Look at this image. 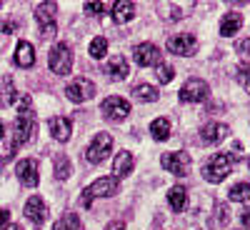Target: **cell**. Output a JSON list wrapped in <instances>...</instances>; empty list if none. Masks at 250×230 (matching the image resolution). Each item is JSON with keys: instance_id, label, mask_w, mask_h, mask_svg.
<instances>
[{"instance_id": "cell-23", "label": "cell", "mask_w": 250, "mask_h": 230, "mask_svg": "<svg viewBox=\"0 0 250 230\" xmlns=\"http://www.w3.org/2000/svg\"><path fill=\"white\" fill-rule=\"evenodd\" d=\"M133 98L140 103H155L160 98V93L153 85H148V83H138V85H133Z\"/></svg>"}, {"instance_id": "cell-38", "label": "cell", "mask_w": 250, "mask_h": 230, "mask_svg": "<svg viewBox=\"0 0 250 230\" xmlns=\"http://www.w3.org/2000/svg\"><path fill=\"white\" fill-rule=\"evenodd\" d=\"M240 220H243V225L250 230V208H245V210L240 213Z\"/></svg>"}, {"instance_id": "cell-2", "label": "cell", "mask_w": 250, "mask_h": 230, "mask_svg": "<svg viewBox=\"0 0 250 230\" xmlns=\"http://www.w3.org/2000/svg\"><path fill=\"white\" fill-rule=\"evenodd\" d=\"M233 160H235V155H230V153H215L210 160L205 163L203 178H205L208 183H220V180H225L228 173H230V168H233Z\"/></svg>"}, {"instance_id": "cell-32", "label": "cell", "mask_w": 250, "mask_h": 230, "mask_svg": "<svg viewBox=\"0 0 250 230\" xmlns=\"http://www.w3.org/2000/svg\"><path fill=\"white\" fill-rule=\"evenodd\" d=\"M158 10H170V13H165V20H178L183 15V8L175 5V3H160Z\"/></svg>"}, {"instance_id": "cell-28", "label": "cell", "mask_w": 250, "mask_h": 230, "mask_svg": "<svg viewBox=\"0 0 250 230\" xmlns=\"http://www.w3.org/2000/svg\"><path fill=\"white\" fill-rule=\"evenodd\" d=\"M90 55L93 58H105L108 55V38H93V43H90Z\"/></svg>"}, {"instance_id": "cell-17", "label": "cell", "mask_w": 250, "mask_h": 230, "mask_svg": "<svg viewBox=\"0 0 250 230\" xmlns=\"http://www.w3.org/2000/svg\"><path fill=\"white\" fill-rule=\"evenodd\" d=\"M105 73H108L110 80H125V78H128V73H130L128 60H125L123 55H113V58L105 63Z\"/></svg>"}, {"instance_id": "cell-34", "label": "cell", "mask_w": 250, "mask_h": 230, "mask_svg": "<svg viewBox=\"0 0 250 230\" xmlns=\"http://www.w3.org/2000/svg\"><path fill=\"white\" fill-rule=\"evenodd\" d=\"M105 3H85V5H83V10H85L88 15H103V13H105Z\"/></svg>"}, {"instance_id": "cell-31", "label": "cell", "mask_w": 250, "mask_h": 230, "mask_svg": "<svg viewBox=\"0 0 250 230\" xmlns=\"http://www.w3.org/2000/svg\"><path fill=\"white\" fill-rule=\"evenodd\" d=\"M155 75H158L160 83H170L175 78V70H173V65H168V63H160V65H155Z\"/></svg>"}, {"instance_id": "cell-12", "label": "cell", "mask_w": 250, "mask_h": 230, "mask_svg": "<svg viewBox=\"0 0 250 230\" xmlns=\"http://www.w3.org/2000/svg\"><path fill=\"white\" fill-rule=\"evenodd\" d=\"M15 175L18 180L23 183L25 188H35L40 183V168H38V160L35 158H25L15 165Z\"/></svg>"}, {"instance_id": "cell-35", "label": "cell", "mask_w": 250, "mask_h": 230, "mask_svg": "<svg viewBox=\"0 0 250 230\" xmlns=\"http://www.w3.org/2000/svg\"><path fill=\"white\" fill-rule=\"evenodd\" d=\"M18 30V23H13V20H10V23H0V33H15Z\"/></svg>"}, {"instance_id": "cell-40", "label": "cell", "mask_w": 250, "mask_h": 230, "mask_svg": "<svg viewBox=\"0 0 250 230\" xmlns=\"http://www.w3.org/2000/svg\"><path fill=\"white\" fill-rule=\"evenodd\" d=\"M5 230H23V228H20V225H15V223H13V225H5Z\"/></svg>"}, {"instance_id": "cell-7", "label": "cell", "mask_w": 250, "mask_h": 230, "mask_svg": "<svg viewBox=\"0 0 250 230\" xmlns=\"http://www.w3.org/2000/svg\"><path fill=\"white\" fill-rule=\"evenodd\" d=\"M100 113H103V118H105V120H110V123H120V120H125V118H128V113H130V103L125 100V98L110 95V98H105V100H103Z\"/></svg>"}, {"instance_id": "cell-14", "label": "cell", "mask_w": 250, "mask_h": 230, "mask_svg": "<svg viewBox=\"0 0 250 230\" xmlns=\"http://www.w3.org/2000/svg\"><path fill=\"white\" fill-rule=\"evenodd\" d=\"M228 133H230V128H228V125H223V123H205L203 128H200V140H203L205 145H215V143L225 140Z\"/></svg>"}, {"instance_id": "cell-15", "label": "cell", "mask_w": 250, "mask_h": 230, "mask_svg": "<svg viewBox=\"0 0 250 230\" xmlns=\"http://www.w3.org/2000/svg\"><path fill=\"white\" fill-rule=\"evenodd\" d=\"M25 218L33 223V225H43L45 220H48V205L43 203V200H40L38 195H33L28 203H25Z\"/></svg>"}, {"instance_id": "cell-11", "label": "cell", "mask_w": 250, "mask_h": 230, "mask_svg": "<svg viewBox=\"0 0 250 230\" xmlns=\"http://www.w3.org/2000/svg\"><path fill=\"white\" fill-rule=\"evenodd\" d=\"M208 93H210V88H208V83L200 80V78H190L185 83V85L180 88V100L183 103H203L208 98Z\"/></svg>"}, {"instance_id": "cell-21", "label": "cell", "mask_w": 250, "mask_h": 230, "mask_svg": "<svg viewBox=\"0 0 250 230\" xmlns=\"http://www.w3.org/2000/svg\"><path fill=\"white\" fill-rule=\"evenodd\" d=\"M135 18V3H128V0H123V3H115L113 5V20L115 23H130Z\"/></svg>"}, {"instance_id": "cell-24", "label": "cell", "mask_w": 250, "mask_h": 230, "mask_svg": "<svg viewBox=\"0 0 250 230\" xmlns=\"http://www.w3.org/2000/svg\"><path fill=\"white\" fill-rule=\"evenodd\" d=\"M150 133L155 140H168L170 138V120L168 118H155L150 123Z\"/></svg>"}, {"instance_id": "cell-30", "label": "cell", "mask_w": 250, "mask_h": 230, "mask_svg": "<svg viewBox=\"0 0 250 230\" xmlns=\"http://www.w3.org/2000/svg\"><path fill=\"white\" fill-rule=\"evenodd\" d=\"M55 178H60V180L70 178V160L65 155H58L55 158Z\"/></svg>"}, {"instance_id": "cell-4", "label": "cell", "mask_w": 250, "mask_h": 230, "mask_svg": "<svg viewBox=\"0 0 250 230\" xmlns=\"http://www.w3.org/2000/svg\"><path fill=\"white\" fill-rule=\"evenodd\" d=\"M48 65L55 75H68L73 68V50L68 43H55L50 55H48Z\"/></svg>"}, {"instance_id": "cell-33", "label": "cell", "mask_w": 250, "mask_h": 230, "mask_svg": "<svg viewBox=\"0 0 250 230\" xmlns=\"http://www.w3.org/2000/svg\"><path fill=\"white\" fill-rule=\"evenodd\" d=\"M238 80H240V85L250 93V65H240L238 68Z\"/></svg>"}, {"instance_id": "cell-41", "label": "cell", "mask_w": 250, "mask_h": 230, "mask_svg": "<svg viewBox=\"0 0 250 230\" xmlns=\"http://www.w3.org/2000/svg\"><path fill=\"white\" fill-rule=\"evenodd\" d=\"M3 135H5V125L0 123V140H3Z\"/></svg>"}, {"instance_id": "cell-16", "label": "cell", "mask_w": 250, "mask_h": 230, "mask_svg": "<svg viewBox=\"0 0 250 230\" xmlns=\"http://www.w3.org/2000/svg\"><path fill=\"white\" fill-rule=\"evenodd\" d=\"M48 128H50V133H53L55 140L68 143L70 140V133H73V120L70 118H62V115H55V118L48 120Z\"/></svg>"}, {"instance_id": "cell-25", "label": "cell", "mask_w": 250, "mask_h": 230, "mask_svg": "<svg viewBox=\"0 0 250 230\" xmlns=\"http://www.w3.org/2000/svg\"><path fill=\"white\" fill-rule=\"evenodd\" d=\"M53 230H83V223L75 213H65V215H60L53 225Z\"/></svg>"}, {"instance_id": "cell-39", "label": "cell", "mask_w": 250, "mask_h": 230, "mask_svg": "<svg viewBox=\"0 0 250 230\" xmlns=\"http://www.w3.org/2000/svg\"><path fill=\"white\" fill-rule=\"evenodd\" d=\"M238 53H250V38H248V40H240V43H238Z\"/></svg>"}, {"instance_id": "cell-20", "label": "cell", "mask_w": 250, "mask_h": 230, "mask_svg": "<svg viewBox=\"0 0 250 230\" xmlns=\"http://www.w3.org/2000/svg\"><path fill=\"white\" fill-rule=\"evenodd\" d=\"M240 28H243V15L240 13H228L220 20V35H225V38H233L235 33H240Z\"/></svg>"}, {"instance_id": "cell-27", "label": "cell", "mask_w": 250, "mask_h": 230, "mask_svg": "<svg viewBox=\"0 0 250 230\" xmlns=\"http://www.w3.org/2000/svg\"><path fill=\"white\" fill-rule=\"evenodd\" d=\"M228 220H230V210H228V205H215V210H213V220H210V225L213 228H220V225H225Z\"/></svg>"}, {"instance_id": "cell-9", "label": "cell", "mask_w": 250, "mask_h": 230, "mask_svg": "<svg viewBox=\"0 0 250 230\" xmlns=\"http://www.w3.org/2000/svg\"><path fill=\"white\" fill-rule=\"evenodd\" d=\"M65 95H68V100H73V103H88V100L95 95V83L88 80V78H75V80L68 83Z\"/></svg>"}, {"instance_id": "cell-18", "label": "cell", "mask_w": 250, "mask_h": 230, "mask_svg": "<svg viewBox=\"0 0 250 230\" xmlns=\"http://www.w3.org/2000/svg\"><path fill=\"white\" fill-rule=\"evenodd\" d=\"M133 168H135V158H133V153L120 150V153L115 155V160H113V173H115V178H125V175H130V173H133Z\"/></svg>"}, {"instance_id": "cell-10", "label": "cell", "mask_w": 250, "mask_h": 230, "mask_svg": "<svg viewBox=\"0 0 250 230\" xmlns=\"http://www.w3.org/2000/svg\"><path fill=\"white\" fill-rule=\"evenodd\" d=\"M168 50L175 53V55H185L190 58L198 53V38L193 33H180V35H173L168 40Z\"/></svg>"}, {"instance_id": "cell-37", "label": "cell", "mask_w": 250, "mask_h": 230, "mask_svg": "<svg viewBox=\"0 0 250 230\" xmlns=\"http://www.w3.org/2000/svg\"><path fill=\"white\" fill-rule=\"evenodd\" d=\"M105 230H125V223H123V220H110V223L105 225Z\"/></svg>"}, {"instance_id": "cell-1", "label": "cell", "mask_w": 250, "mask_h": 230, "mask_svg": "<svg viewBox=\"0 0 250 230\" xmlns=\"http://www.w3.org/2000/svg\"><path fill=\"white\" fill-rule=\"evenodd\" d=\"M35 128H38V120H35V113H33V98L30 95H23L20 108H18V118H15V138H13V145H10V150H8V158L13 155L15 148L25 145L35 135Z\"/></svg>"}, {"instance_id": "cell-19", "label": "cell", "mask_w": 250, "mask_h": 230, "mask_svg": "<svg viewBox=\"0 0 250 230\" xmlns=\"http://www.w3.org/2000/svg\"><path fill=\"white\" fill-rule=\"evenodd\" d=\"M15 65H20V68H33L35 65V48L28 40H20L15 45Z\"/></svg>"}, {"instance_id": "cell-5", "label": "cell", "mask_w": 250, "mask_h": 230, "mask_svg": "<svg viewBox=\"0 0 250 230\" xmlns=\"http://www.w3.org/2000/svg\"><path fill=\"white\" fill-rule=\"evenodd\" d=\"M58 3H53V0H48V3H40L35 8V20L40 25V33H43V38H53L58 33Z\"/></svg>"}, {"instance_id": "cell-3", "label": "cell", "mask_w": 250, "mask_h": 230, "mask_svg": "<svg viewBox=\"0 0 250 230\" xmlns=\"http://www.w3.org/2000/svg\"><path fill=\"white\" fill-rule=\"evenodd\" d=\"M120 190V183H118V178H100V180H95L93 185H88L85 190H83V208H90V203L95 200V198H110V195H115Z\"/></svg>"}, {"instance_id": "cell-8", "label": "cell", "mask_w": 250, "mask_h": 230, "mask_svg": "<svg viewBox=\"0 0 250 230\" xmlns=\"http://www.w3.org/2000/svg\"><path fill=\"white\" fill-rule=\"evenodd\" d=\"M110 150H113V138H110V133H98V135L93 138V143L88 145L85 158L98 165V163H103V160L110 155Z\"/></svg>"}, {"instance_id": "cell-26", "label": "cell", "mask_w": 250, "mask_h": 230, "mask_svg": "<svg viewBox=\"0 0 250 230\" xmlns=\"http://www.w3.org/2000/svg\"><path fill=\"white\" fill-rule=\"evenodd\" d=\"M228 198H230L233 203H245L250 200V183H235L230 188V193H228Z\"/></svg>"}, {"instance_id": "cell-29", "label": "cell", "mask_w": 250, "mask_h": 230, "mask_svg": "<svg viewBox=\"0 0 250 230\" xmlns=\"http://www.w3.org/2000/svg\"><path fill=\"white\" fill-rule=\"evenodd\" d=\"M3 85H5V95H3V105H13L18 100V90L13 85V75H5L3 78Z\"/></svg>"}, {"instance_id": "cell-6", "label": "cell", "mask_w": 250, "mask_h": 230, "mask_svg": "<svg viewBox=\"0 0 250 230\" xmlns=\"http://www.w3.org/2000/svg\"><path fill=\"white\" fill-rule=\"evenodd\" d=\"M160 165L170 175H178V178H185L190 175V155L183 153V150H175V153H165L160 158Z\"/></svg>"}, {"instance_id": "cell-22", "label": "cell", "mask_w": 250, "mask_h": 230, "mask_svg": "<svg viewBox=\"0 0 250 230\" xmlns=\"http://www.w3.org/2000/svg\"><path fill=\"white\" fill-rule=\"evenodd\" d=\"M168 203H170V208L175 213H183L185 205H188V190L183 185H173L170 193H168Z\"/></svg>"}, {"instance_id": "cell-36", "label": "cell", "mask_w": 250, "mask_h": 230, "mask_svg": "<svg viewBox=\"0 0 250 230\" xmlns=\"http://www.w3.org/2000/svg\"><path fill=\"white\" fill-rule=\"evenodd\" d=\"M8 220H10V213L5 210V208H0V230L8 225Z\"/></svg>"}, {"instance_id": "cell-13", "label": "cell", "mask_w": 250, "mask_h": 230, "mask_svg": "<svg viewBox=\"0 0 250 230\" xmlns=\"http://www.w3.org/2000/svg\"><path fill=\"white\" fill-rule=\"evenodd\" d=\"M133 58L140 68H150V65H160V50L153 43H140L133 48Z\"/></svg>"}]
</instances>
